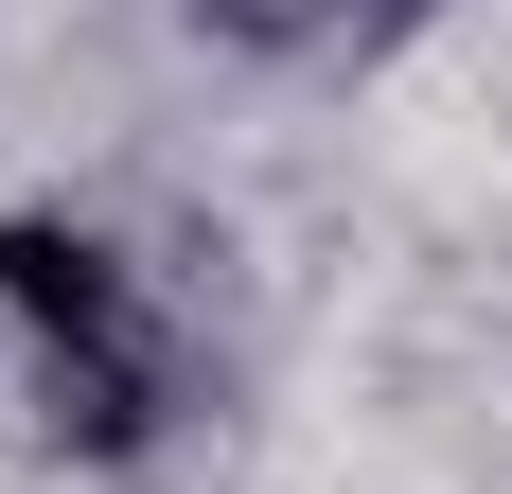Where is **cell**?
<instances>
[{"label": "cell", "mask_w": 512, "mask_h": 494, "mask_svg": "<svg viewBox=\"0 0 512 494\" xmlns=\"http://www.w3.org/2000/svg\"><path fill=\"white\" fill-rule=\"evenodd\" d=\"M424 18H442V0H354V71H389V53H407Z\"/></svg>", "instance_id": "cell-3"}, {"label": "cell", "mask_w": 512, "mask_h": 494, "mask_svg": "<svg viewBox=\"0 0 512 494\" xmlns=\"http://www.w3.org/2000/svg\"><path fill=\"white\" fill-rule=\"evenodd\" d=\"M212 424H230L212 247L142 230V212H106V195H18L0 212V459L159 477Z\"/></svg>", "instance_id": "cell-1"}, {"label": "cell", "mask_w": 512, "mask_h": 494, "mask_svg": "<svg viewBox=\"0 0 512 494\" xmlns=\"http://www.w3.org/2000/svg\"><path fill=\"white\" fill-rule=\"evenodd\" d=\"M230 71H354V0H177Z\"/></svg>", "instance_id": "cell-2"}]
</instances>
